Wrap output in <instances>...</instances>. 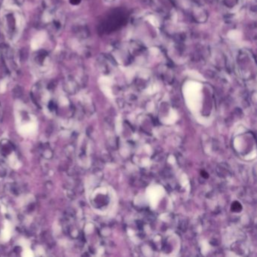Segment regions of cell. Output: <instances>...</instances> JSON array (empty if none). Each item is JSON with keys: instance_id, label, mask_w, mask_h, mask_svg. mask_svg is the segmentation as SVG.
I'll use <instances>...</instances> for the list:
<instances>
[{"instance_id": "1", "label": "cell", "mask_w": 257, "mask_h": 257, "mask_svg": "<svg viewBox=\"0 0 257 257\" xmlns=\"http://www.w3.org/2000/svg\"><path fill=\"white\" fill-rule=\"evenodd\" d=\"M127 21V15L124 11L116 10L113 12L104 22V31L112 32L122 27Z\"/></svg>"}, {"instance_id": "2", "label": "cell", "mask_w": 257, "mask_h": 257, "mask_svg": "<svg viewBox=\"0 0 257 257\" xmlns=\"http://www.w3.org/2000/svg\"><path fill=\"white\" fill-rule=\"evenodd\" d=\"M80 1H81V0H70V2H71V3H72V4H73V5L78 4V3H79V2H80Z\"/></svg>"}]
</instances>
